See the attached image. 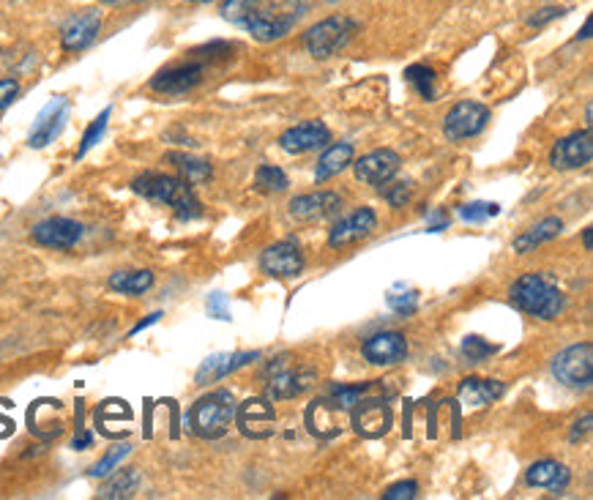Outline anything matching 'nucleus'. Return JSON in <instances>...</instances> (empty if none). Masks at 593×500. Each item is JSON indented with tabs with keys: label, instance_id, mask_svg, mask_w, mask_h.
Returning <instances> with one entry per match:
<instances>
[{
	"label": "nucleus",
	"instance_id": "34",
	"mask_svg": "<svg viewBox=\"0 0 593 500\" xmlns=\"http://www.w3.org/2000/svg\"><path fill=\"white\" fill-rule=\"evenodd\" d=\"M110 115H113V107H104L102 115L99 118H93V123L85 129V134H82V145L77 148V159H82V156L91 151L93 145L102 140L104 129H107V121H110Z\"/></svg>",
	"mask_w": 593,
	"mask_h": 500
},
{
	"label": "nucleus",
	"instance_id": "1",
	"mask_svg": "<svg viewBox=\"0 0 593 500\" xmlns=\"http://www.w3.org/2000/svg\"><path fill=\"white\" fill-rule=\"evenodd\" d=\"M307 6L309 0H225L222 17L255 41L271 44L296 28Z\"/></svg>",
	"mask_w": 593,
	"mask_h": 500
},
{
	"label": "nucleus",
	"instance_id": "18",
	"mask_svg": "<svg viewBox=\"0 0 593 500\" xmlns=\"http://www.w3.org/2000/svg\"><path fill=\"white\" fill-rule=\"evenodd\" d=\"M69 110H72L69 99L55 96V99L41 110L36 123H33V132L31 137H28V145H31V148H44V145H50L52 140L61 134L63 123H66V118H69Z\"/></svg>",
	"mask_w": 593,
	"mask_h": 500
},
{
	"label": "nucleus",
	"instance_id": "6",
	"mask_svg": "<svg viewBox=\"0 0 593 500\" xmlns=\"http://www.w3.org/2000/svg\"><path fill=\"white\" fill-rule=\"evenodd\" d=\"M356 28V20H350L345 14H334V17L317 22V25H312V28L304 33V47H307V52L312 58L326 61V58H331L334 52L342 50V47L353 39Z\"/></svg>",
	"mask_w": 593,
	"mask_h": 500
},
{
	"label": "nucleus",
	"instance_id": "43",
	"mask_svg": "<svg viewBox=\"0 0 593 500\" xmlns=\"http://www.w3.org/2000/svg\"><path fill=\"white\" fill-rule=\"evenodd\" d=\"M591 413H585L583 416V421H577V424H574V429H572V440L574 443H577V440L583 438L585 432H588V429H591Z\"/></svg>",
	"mask_w": 593,
	"mask_h": 500
},
{
	"label": "nucleus",
	"instance_id": "8",
	"mask_svg": "<svg viewBox=\"0 0 593 500\" xmlns=\"http://www.w3.org/2000/svg\"><path fill=\"white\" fill-rule=\"evenodd\" d=\"M274 421H277V413H274L271 399L252 397L246 399L244 405H236V424L246 438H271V435H274Z\"/></svg>",
	"mask_w": 593,
	"mask_h": 500
},
{
	"label": "nucleus",
	"instance_id": "4",
	"mask_svg": "<svg viewBox=\"0 0 593 500\" xmlns=\"http://www.w3.org/2000/svg\"><path fill=\"white\" fill-rule=\"evenodd\" d=\"M186 421H189V427H192L197 438H222L227 429L233 427V421H236V399L225 388L222 391H211V394L197 399L192 410H189Z\"/></svg>",
	"mask_w": 593,
	"mask_h": 500
},
{
	"label": "nucleus",
	"instance_id": "36",
	"mask_svg": "<svg viewBox=\"0 0 593 500\" xmlns=\"http://www.w3.org/2000/svg\"><path fill=\"white\" fill-rule=\"evenodd\" d=\"M460 350H462V358H465L468 364H481L484 358H490L492 353H495V345L484 342L481 337H465Z\"/></svg>",
	"mask_w": 593,
	"mask_h": 500
},
{
	"label": "nucleus",
	"instance_id": "23",
	"mask_svg": "<svg viewBox=\"0 0 593 500\" xmlns=\"http://www.w3.org/2000/svg\"><path fill=\"white\" fill-rule=\"evenodd\" d=\"M569 479H572V473L563 468L561 462H555V460L536 462V465H531L528 473H525V481H528L531 487H542V490H553V492L566 490Z\"/></svg>",
	"mask_w": 593,
	"mask_h": 500
},
{
	"label": "nucleus",
	"instance_id": "40",
	"mask_svg": "<svg viewBox=\"0 0 593 500\" xmlns=\"http://www.w3.org/2000/svg\"><path fill=\"white\" fill-rule=\"evenodd\" d=\"M419 495V484L416 481H399L394 487L383 492V498L386 500H413Z\"/></svg>",
	"mask_w": 593,
	"mask_h": 500
},
{
	"label": "nucleus",
	"instance_id": "46",
	"mask_svg": "<svg viewBox=\"0 0 593 500\" xmlns=\"http://www.w3.org/2000/svg\"><path fill=\"white\" fill-rule=\"evenodd\" d=\"M563 11L561 9H544L542 17H531V25H542V22L553 20V17H561Z\"/></svg>",
	"mask_w": 593,
	"mask_h": 500
},
{
	"label": "nucleus",
	"instance_id": "24",
	"mask_svg": "<svg viewBox=\"0 0 593 500\" xmlns=\"http://www.w3.org/2000/svg\"><path fill=\"white\" fill-rule=\"evenodd\" d=\"M506 386L498 380H481V378H468L460 383V399L462 405L468 408H484L498 397H503Z\"/></svg>",
	"mask_w": 593,
	"mask_h": 500
},
{
	"label": "nucleus",
	"instance_id": "27",
	"mask_svg": "<svg viewBox=\"0 0 593 500\" xmlns=\"http://www.w3.org/2000/svg\"><path fill=\"white\" fill-rule=\"evenodd\" d=\"M167 162L175 164V170L181 173V178H184L186 184L200 186L208 184V181L214 178L211 164L205 162V159H197V156L192 154H178V151H173V154H167Z\"/></svg>",
	"mask_w": 593,
	"mask_h": 500
},
{
	"label": "nucleus",
	"instance_id": "20",
	"mask_svg": "<svg viewBox=\"0 0 593 500\" xmlns=\"http://www.w3.org/2000/svg\"><path fill=\"white\" fill-rule=\"evenodd\" d=\"M391 408L383 399H364L353 408V427L364 438H383L391 429Z\"/></svg>",
	"mask_w": 593,
	"mask_h": 500
},
{
	"label": "nucleus",
	"instance_id": "2",
	"mask_svg": "<svg viewBox=\"0 0 593 500\" xmlns=\"http://www.w3.org/2000/svg\"><path fill=\"white\" fill-rule=\"evenodd\" d=\"M132 189L145 200H151V203L173 208L175 216L184 219V222L203 216V205L192 192V184H186L184 178L164 173H145L140 178H134Z\"/></svg>",
	"mask_w": 593,
	"mask_h": 500
},
{
	"label": "nucleus",
	"instance_id": "31",
	"mask_svg": "<svg viewBox=\"0 0 593 500\" xmlns=\"http://www.w3.org/2000/svg\"><path fill=\"white\" fill-rule=\"evenodd\" d=\"M140 470L137 468H126L121 473H115L113 479L104 484L102 490H99V498L104 500H121V498H132L137 487H140Z\"/></svg>",
	"mask_w": 593,
	"mask_h": 500
},
{
	"label": "nucleus",
	"instance_id": "12",
	"mask_svg": "<svg viewBox=\"0 0 593 500\" xmlns=\"http://www.w3.org/2000/svg\"><path fill=\"white\" fill-rule=\"evenodd\" d=\"M82 233H85V227L80 222L66 219V216H52L33 227V241L47 249H72L80 244Z\"/></svg>",
	"mask_w": 593,
	"mask_h": 500
},
{
	"label": "nucleus",
	"instance_id": "41",
	"mask_svg": "<svg viewBox=\"0 0 593 500\" xmlns=\"http://www.w3.org/2000/svg\"><path fill=\"white\" fill-rule=\"evenodd\" d=\"M17 96H20V82L11 80V77L0 80V113L9 110L11 104L17 102Z\"/></svg>",
	"mask_w": 593,
	"mask_h": 500
},
{
	"label": "nucleus",
	"instance_id": "15",
	"mask_svg": "<svg viewBox=\"0 0 593 500\" xmlns=\"http://www.w3.org/2000/svg\"><path fill=\"white\" fill-rule=\"evenodd\" d=\"M331 143V132L323 121H304L298 126H290L282 137H279V148L287 154H309L323 145Z\"/></svg>",
	"mask_w": 593,
	"mask_h": 500
},
{
	"label": "nucleus",
	"instance_id": "13",
	"mask_svg": "<svg viewBox=\"0 0 593 500\" xmlns=\"http://www.w3.org/2000/svg\"><path fill=\"white\" fill-rule=\"evenodd\" d=\"M593 159V137L591 132H574L569 137H563L555 143V148L550 151V164L555 170H577L591 164Z\"/></svg>",
	"mask_w": 593,
	"mask_h": 500
},
{
	"label": "nucleus",
	"instance_id": "7",
	"mask_svg": "<svg viewBox=\"0 0 593 500\" xmlns=\"http://www.w3.org/2000/svg\"><path fill=\"white\" fill-rule=\"evenodd\" d=\"M553 375L558 383L569 388H588L593 380V345L583 342V345L566 347L563 353H558L553 361Z\"/></svg>",
	"mask_w": 593,
	"mask_h": 500
},
{
	"label": "nucleus",
	"instance_id": "42",
	"mask_svg": "<svg viewBox=\"0 0 593 500\" xmlns=\"http://www.w3.org/2000/svg\"><path fill=\"white\" fill-rule=\"evenodd\" d=\"M208 315L216 317V320H233V315H230V307H227V298L225 293H211L208 296Z\"/></svg>",
	"mask_w": 593,
	"mask_h": 500
},
{
	"label": "nucleus",
	"instance_id": "45",
	"mask_svg": "<svg viewBox=\"0 0 593 500\" xmlns=\"http://www.w3.org/2000/svg\"><path fill=\"white\" fill-rule=\"evenodd\" d=\"M159 317H162V312H154V315H148L143 320V323H137V326L132 328V331H129V337H134V334H140V331H143V328H148V326H154L156 320H159Z\"/></svg>",
	"mask_w": 593,
	"mask_h": 500
},
{
	"label": "nucleus",
	"instance_id": "37",
	"mask_svg": "<svg viewBox=\"0 0 593 500\" xmlns=\"http://www.w3.org/2000/svg\"><path fill=\"white\" fill-rule=\"evenodd\" d=\"M498 214H501V205L498 203H468L460 208V216L465 222H487V219Z\"/></svg>",
	"mask_w": 593,
	"mask_h": 500
},
{
	"label": "nucleus",
	"instance_id": "28",
	"mask_svg": "<svg viewBox=\"0 0 593 500\" xmlns=\"http://www.w3.org/2000/svg\"><path fill=\"white\" fill-rule=\"evenodd\" d=\"M107 285L121 296H143L154 287V274L145 271V268L143 271H115Z\"/></svg>",
	"mask_w": 593,
	"mask_h": 500
},
{
	"label": "nucleus",
	"instance_id": "3",
	"mask_svg": "<svg viewBox=\"0 0 593 500\" xmlns=\"http://www.w3.org/2000/svg\"><path fill=\"white\" fill-rule=\"evenodd\" d=\"M514 307L525 315L539 317V320H555L566 307L561 287L555 285L550 276L544 274H525L512 285Z\"/></svg>",
	"mask_w": 593,
	"mask_h": 500
},
{
	"label": "nucleus",
	"instance_id": "11",
	"mask_svg": "<svg viewBox=\"0 0 593 500\" xmlns=\"http://www.w3.org/2000/svg\"><path fill=\"white\" fill-rule=\"evenodd\" d=\"M490 110L479 102H460L443 121V132L449 140H468L487 126Z\"/></svg>",
	"mask_w": 593,
	"mask_h": 500
},
{
	"label": "nucleus",
	"instance_id": "30",
	"mask_svg": "<svg viewBox=\"0 0 593 500\" xmlns=\"http://www.w3.org/2000/svg\"><path fill=\"white\" fill-rule=\"evenodd\" d=\"M375 383H361V386H339L331 388V394L326 397V405H331L334 410H353L356 405H361L364 399H372Z\"/></svg>",
	"mask_w": 593,
	"mask_h": 500
},
{
	"label": "nucleus",
	"instance_id": "5",
	"mask_svg": "<svg viewBox=\"0 0 593 500\" xmlns=\"http://www.w3.org/2000/svg\"><path fill=\"white\" fill-rule=\"evenodd\" d=\"M263 380H266V399L279 402V399L301 397L304 391L315 386L317 375L315 369L293 367L290 356H279L274 364H268Z\"/></svg>",
	"mask_w": 593,
	"mask_h": 500
},
{
	"label": "nucleus",
	"instance_id": "35",
	"mask_svg": "<svg viewBox=\"0 0 593 500\" xmlns=\"http://www.w3.org/2000/svg\"><path fill=\"white\" fill-rule=\"evenodd\" d=\"M132 454V446L129 443H123V446H115L113 451H107L102 460L96 462L91 468V476L93 479H104V476H110L118 465H121V460H126Z\"/></svg>",
	"mask_w": 593,
	"mask_h": 500
},
{
	"label": "nucleus",
	"instance_id": "25",
	"mask_svg": "<svg viewBox=\"0 0 593 500\" xmlns=\"http://www.w3.org/2000/svg\"><path fill=\"white\" fill-rule=\"evenodd\" d=\"M348 164H353V145L350 143L328 145L326 151H323V156L317 159L315 181L317 184H323V181H328V178H334V175L342 173Z\"/></svg>",
	"mask_w": 593,
	"mask_h": 500
},
{
	"label": "nucleus",
	"instance_id": "47",
	"mask_svg": "<svg viewBox=\"0 0 593 500\" xmlns=\"http://www.w3.org/2000/svg\"><path fill=\"white\" fill-rule=\"evenodd\" d=\"M583 241H585V249H588V252H591V227H588V230H585Z\"/></svg>",
	"mask_w": 593,
	"mask_h": 500
},
{
	"label": "nucleus",
	"instance_id": "22",
	"mask_svg": "<svg viewBox=\"0 0 593 500\" xmlns=\"http://www.w3.org/2000/svg\"><path fill=\"white\" fill-rule=\"evenodd\" d=\"M257 358H260V353H216V356H208L197 369V386H208L214 380L227 378L230 372L252 364Z\"/></svg>",
	"mask_w": 593,
	"mask_h": 500
},
{
	"label": "nucleus",
	"instance_id": "21",
	"mask_svg": "<svg viewBox=\"0 0 593 500\" xmlns=\"http://www.w3.org/2000/svg\"><path fill=\"white\" fill-rule=\"evenodd\" d=\"M378 227V214L372 211V208H358L356 214L345 216V219H339L331 235H328V244L334 246H350L358 244V241H364L372 235V230Z\"/></svg>",
	"mask_w": 593,
	"mask_h": 500
},
{
	"label": "nucleus",
	"instance_id": "48",
	"mask_svg": "<svg viewBox=\"0 0 593 500\" xmlns=\"http://www.w3.org/2000/svg\"><path fill=\"white\" fill-rule=\"evenodd\" d=\"M591 118H593V110H591V104H588V110H585V126H588V129H591Z\"/></svg>",
	"mask_w": 593,
	"mask_h": 500
},
{
	"label": "nucleus",
	"instance_id": "17",
	"mask_svg": "<svg viewBox=\"0 0 593 500\" xmlns=\"http://www.w3.org/2000/svg\"><path fill=\"white\" fill-rule=\"evenodd\" d=\"M361 353L375 367H391V364H399L408 358V339L399 331H383V334L369 337L361 347Z\"/></svg>",
	"mask_w": 593,
	"mask_h": 500
},
{
	"label": "nucleus",
	"instance_id": "38",
	"mask_svg": "<svg viewBox=\"0 0 593 500\" xmlns=\"http://www.w3.org/2000/svg\"><path fill=\"white\" fill-rule=\"evenodd\" d=\"M389 307L397 312V315H413L416 307H419V296L413 293V290H405V293H397V290H391L389 293Z\"/></svg>",
	"mask_w": 593,
	"mask_h": 500
},
{
	"label": "nucleus",
	"instance_id": "32",
	"mask_svg": "<svg viewBox=\"0 0 593 500\" xmlns=\"http://www.w3.org/2000/svg\"><path fill=\"white\" fill-rule=\"evenodd\" d=\"M255 186L260 192H285L290 181H287L285 170H279L274 164H260L255 173Z\"/></svg>",
	"mask_w": 593,
	"mask_h": 500
},
{
	"label": "nucleus",
	"instance_id": "49",
	"mask_svg": "<svg viewBox=\"0 0 593 500\" xmlns=\"http://www.w3.org/2000/svg\"><path fill=\"white\" fill-rule=\"evenodd\" d=\"M588 36H591V20L585 22V28H583V33H580V39H588Z\"/></svg>",
	"mask_w": 593,
	"mask_h": 500
},
{
	"label": "nucleus",
	"instance_id": "44",
	"mask_svg": "<svg viewBox=\"0 0 593 500\" xmlns=\"http://www.w3.org/2000/svg\"><path fill=\"white\" fill-rule=\"evenodd\" d=\"M91 443H93V435H91V432H80V435H77V438H74L72 449H74V451H85V449H91Z\"/></svg>",
	"mask_w": 593,
	"mask_h": 500
},
{
	"label": "nucleus",
	"instance_id": "33",
	"mask_svg": "<svg viewBox=\"0 0 593 500\" xmlns=\"http://www.w3.org/2000/svg\"><path fill=\"white\" fill-rule=\"evenodd\" d=\"M405 80L419 91L421 99H427L432 102L435 99V72H432L430 66H410L408 72H405Z\"/></svg>",
	"mask_w": 593,
	"mask_h": 500
},
{
	"label": "nucleus",
	"instance_id": "26",
	"mask_svg": "<svg viewBox=\"0 0 593 500\" xmlns=\"http://www.w3.org/2000/svg\"><path fill=\"white\" fill-rule=\"evenodd\" d=\"M561 230H563V222L558 219V216L542 219L539 225H533L531 230H525V233L514 238V252L528 255V252H533L536 246H542V244H547V241L558 238V235H561Z\"/></svg>",
	"mask_w": 593,
	"mask_h": 500
},
{
	"label": "nucleus",
	"instance_id": "10",
	"mask_svg": "<svg viewBox=\"0 0 593 500\" xmlns=\"http://www.w3.org/2000/svg\"><path fill=\"white\" fill-rule=\"evenodd\" d=\"M102 31V14L96 9H82L66 20L61 28V47L66 52H82L91 47Z\"/></svg>",
	"mask_w": 593,
	"mask_h": 500
},
{
	"label": "nucleus",
	"instance_id": "9",
	"mask_svg": "<svg viewBox=\"0 0 593 500\" xmlns=\"http://www.w3.org/2000/svg\"><path fill=\"white\" fill-rule=\"evenodd\" d=\"M205 77V61H184L167 66L151 80V88L164 96H184V93L195 91L197 85Z\"/></svg>",
	"mask_w": 593,
	"mask_h": 500
},
{
	"label": "nucleus",
	"instance_id": "14",
	"mask_svg": "<svg viewBox=\"0 0 593 500\" xmlns=\"http://www.w3.org/2000/svg\"><path fill=\"white\" fill-rule=\"evenodd\" d=\"M399 159L397 151L391 148H380V151H372V154L361 156L353 167H356V178L361 184L367 186H383L389 184L391 178L399 173Z\"/></svg>",
	"mask_w": 593,
	"mask_h": 500
},
{
	"label": "nucleus",
	"instance_id": "29",
	"mask_svg": "<svg viewBox=\"0 0 593 500\" xmlns=\"http://www.w3.org/2000/svg\"><path fill=\"white\" fill-rule=\"evenodd\" d=\"M307 424L317 438H334L339 432L337 410L331 408V405H326V399H320V402H315V405L307 410Z\"/></svg>",
	"mask_w": 593,
	"mask_h": 500
},
{
	"label": "nucleus",
	"instance_id": "51",
	"mask_svg": "<svg viewBox=\"0 0 593 500\" xmlns=\"http://www.w3.org/2000/svg\"><path fill=\"white\" fill-rule=\"evenodd\" d=\"M110 3H113V0H110Z\"/></svg>",
	"mask_w": 593,
	"mask_h": 500
},
{
	"label": "nucleus",
	"instance_id": "19",
	"mask_svg": "<svg viewBox=\"0 0 593 500\" xmlns=\"http://www.w3.org/2000/svg\"><path fill=\"white\" fill-rule=\"evenodd\" d=\"M339 208H342V197L337 192L301 194L290 203V216L298 222H323V219L337 216Z\"/></svg>",
	"mask_w": 593,
	"mask_h": 500
},
{
	"label": "nucleus",
	"instance_id": "16",
	"mask_svg": "<svg viewBox=\"0 0 593 500\" xmlns=\"http://www.w3.org/2000/svg\"><path fill=\"white\" fill-rule=\"evenodd\" d=\"M304 268V257L298 249L296 241H279V244L268 246L260 255V271L277 279H290V276L301 274Z\"/></svg>",
	"mask_w": 593,
	"mask_h": 500
},
{
	"label": "nucleus",
	"instance_id": "39",
	"mask_svg": "<svg viewBox=\"0 0 593 500\" xmlns=\"http://www.w3.org/2000/svg\"><path fill=\"white\" fill-rule=\"evenodd\" d=\"M380 192H383V197H386V203H389L391 208H402V205L410 200L408 181H399V184H391V186L383 184L380 186Z\"/></svg>",
	"mask_w": 593,
	"mask_h": 500
},
{
	"label": "nucleus",
	"instance_id": "50",
	"mask_svg": "<svg viewBox=\"0 0 593 500\" xmlns=\"http://www.w3.org/2000/svg\"><path fill=\"white\" fill-rule=\"evenodd\" d=\"M189 3H208V0H189Z\"/></svg>",
	"mask_w": 593,
	"mask_h": 500
}]
</instances>
